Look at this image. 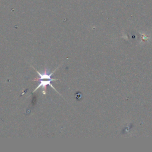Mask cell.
<instances>
[{"mask_svg":"<svg viewBox=\"0 0 152 152\" xmlns=\"http://www.w3.org/2000/svg\"><path fill=\"white\" fill-rule=\"evenodd\" d=\"M33 68V66H32ZM36 72H37V74L39 75V78L37 77L36 78L34 79V81H40V83L39 84V85L36 87V88L32 91V93L35 92L37 90V89H39V88L42 87V93L43 94H46V87L47 86H50L52 88H53L57 93H59V92L55 88V87L51 84V81H56V80H58V79H56V78H52V75L53 74V73L55 72V71L57 69V68H56L52 72L49 74L48 73V70L47 68H45L44 71L42 73H40V72H39L37 70H36L34 68H33Z\"/></svg>","mask_w":152,"mask_h":152,"instance_id":"cell-1","label":"cell"}]
</instances>
